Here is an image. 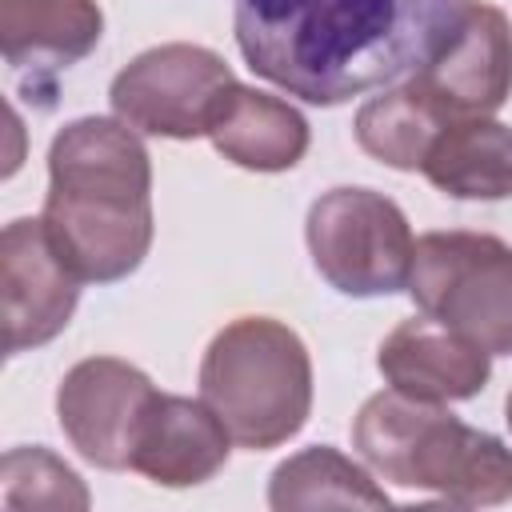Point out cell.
Returning a JSON list of instances; mask_svg holds the SVG:
<instances>
[{"instance_id":"obj_1","label":"cell","mask_w":512,"mask_h":512,"mask_svg":"<svg viewBox=\"0 0 512 512\" xmlns=\"http://www.w3.org/2000/svg\"><path fill=\"white\" fill-rule=\"evenodd\" d=\"M460 8L464 0H232V32L260 80L332 108L424 68Z\"/></svg>"},{"instance_id":"obj_2","label":"cell","mask_w":512,"mask_h":512,"mask_svg":"<svg viewBox=\"0 0 512 512\" xmlns=\"http://www.w3.org/2000/svg\"><path fill=\"white\" fill-rule=\"evenodd\" d=\"M60 260L84 284L132 276L152 248V160L120 116H80L52 136L40 212Z\"/></svg>"},{"instance_id":"obj_3","label":"cell","mask_w":512,"mask_h":512,"mask_svg":"<svg viewBox=\"0 0 512 512\" xmlns=\"http://www.w3.org/2000/svg\"><path fill=\"white\" fill-rule=\"evenodd\" d=\"M352 448L380 480L436 492L460 508L512 500V448L500 436L464 424L444 404L396 388L360 404Z\"/></svg>"},{"instance_id":"obj_4","label":"cell","mask_w":512,"mask_h":512,"mask_svg":"<svg viewBox=\"0 0 512 512\" xmlns=\"http://www.w3.org/2000/svg\"><path fill=\"white\" fill-rule=\"evenodd\" d=\"M200 400L224 420L232 444L268 452L288 444L312 412V356L272 316L224 324L200 360Z\"/></svg>"},{"instance_id":"obj_5","label":"cell","mask_w":512,"mask_h":512,"mask_svg":"<svg viewBox=\"0 0 512 512\" xmlns=\"http://www.w3.org/2000/svg\"><path fill=\"white\" fill-rule=\"evenodd\" d=\"M408 292L424 316L512 356V244L492 232H424L412 252Z\"/></svg>"},{"instance_id":"obj_6","label":"cell","mask_w":512,"mask_h":512,"mask_svg":"<svg viewBox=\"0 0 512 512\" xmlns=\"http://www.w3.org/2000/svg\"><path fill=\"white\" fill-rule=\"evenodd\" d=\"M304 240L316 272L344 296H392L412 276V228L396 200L372 188H328L312 200Z\"/></svg>"},{"instance_id":"obj_7","label":"cell","mask_w":512,"mask_h":512,"mask_svg":"<svg viewBox=\"0 0 512 512\" xmlns=\"http://www.w3.org/2000/svg\"><path fill=\"white\" fill-rule=\"evenodd\" d=\"M232 80L224 56L204 44L172 40L132 56L116 72L108 100L112 112L144 136L196 140L208 136L212 112Z\"/></svg>"},{"instance_id":"obj_8","label":"cell","mask_w":512,"mask_h":512,"mask_svg":"<svg viewBox=\"0 0 512 512\" xmlns=\"http://www.w3.org/2000/svg\"><path fill=\"white\" fill-rule=\"evenodd\" d=\"M152 380L128 360L88 356L56 388V420L68 444L104 472L132 468V440L152 400Z\"/></svg>"},{"instance_id":"obj_9","label":"cell","mask_w":512,"mask_h":512,"mask_svg":"<svg viewBox=\"0 0 512 512\" xmlns=\"http://www.w3.org/2000/svg\"><path fill=\"white\" fill-rule=\"evenodd\" d=\"M80 276L60 260L44 220H12L0 236V296H4V348L20 356L56 340L80 300Z\"/></svg>"},{"instance_id":"obj_10","label":"cell","mask_w":512,"mask_h":512,"mask_svg":"<svg viewBox=\"0 0 512 512\" xmlns=\"http://www.w3.org/2000/svg\"><path fill=\"white\" fill-rule=\"evenodd\" d=\"M412 80L456 120L492 116L512 96V24L496 4L464 0L452 32Z\"/></svg>"},{"instance_id":"obj_11","label":"cell","mask_w":512,"mask_h":512,"mask_svg":"<svg viewBox=\"0 0 512 512\" xmlns=\"http://www.w3.org/2000/svg\"><path fill=\"white\" fill-rule=\"evenodd\" d=\"M376 368L388 388L408 392L416 400L448 404V400H472L484 392L492 376V356L464 340L460 332L436 324L432 316L400 320L376 352Z\"/></svg>"},{"instance_id":"obj_12","label":"cell","mask_w":512,"mask_h":512,"mask_svg":"<svg viewBox=\"0 0 512 512\" xmlns=\"http://www.w3.org/2000/svg\"><path fill=\"white\" fill-rule=\"evenodd\" d=\"M228 452L232 436L204 400L152 392L132 440V472L160 488H192L212 480L228 464Z\"/></svg>"},{"instance_id":"obj_13","label":"cell","mask_w":512,"mask_h":512,"mask_svg":"<svg viewBox=\"0 0 512 512\" xmlns=\"http://www.w3.org/2000/svg\"><path fill=\"white\" fill-rule=\"evenodd\" d=\"M104 36L96 0H0V48L12 72L52 80L80 64Z\"/></svg>"},{"instance_id":"obj_14","label":"cell","mask_w":512,"mask_h":512,"mask_svg":"<svg viewBox=\"0 0 512 512\" xmlns=\"http://www.w3.org/2000/svg\"><path fill=\"white\" fill-rule=\"evenodd\" d=\"M212 148L248 172H288L308 152V120L280 96L232 80L208 124Z\"/></svg>"},{"instance_id":"obj_15","label":"cell","mask_w":512,"mask_h":512,"mask_svg":"<svg viewBox=\"0 0 512 512\" xmlns=\"http://www.w3.org/2000/svg\"><path fill=\"white\" fill-rule=\"evenodd\" d=\"M420 172L452 200H508L512 128L492 116H456L432 140Z\"/></svg>"},{"instance_id":"obj_16","label":"cell","mask_w":512,"mask_h":512,"mask_svg":"<svg viewBox=\"0 0 512 512\" xmlns=\"http://www.w3.org/2000/svg\"><path fill=\"white\" fill-rule=\"evenodd\" d=\"M448 120L452 116L408 76L404 84H392L388 92L360 104L352 132H356V144L372 160L396 172H420L432 140L440 136Z\"/></svg>"},{"instance_id":"obj_17","label":"cell","mask_w":512,"mask_h":512,"mask_svg":"<svg viewBox=\"0 0 512 512\" xmlns=\"http://www.w3.org/2000/svg\"><path fill=\"white\" fill-rule=\"evenodd\" d=\"M268 504L276 512L292 508H388V492L344 452L328 444H312L284 464H276L268 480Z\"/></svg>"},{"instance_id":"obj_18","label":"cell","mask_w":512,"mask_h":512,"mask_svg":"<svg viewBox=\"0 0 512 512\" xmlns=\"http://www.w3.org/2000/svg\"><path fill=\"white\" fill-rule=\"evenodd\" d=\"M8 508H88L84 480L48 448H8L0 464Z\"/></svg>"},{"instance_id":"obj_19","label":"cell","mask_w":512,"mask_h":512,"mask_svg":"<svg viewBox=\"0 0 512 512\" xmlns=\"http://www.w3.org/2000/svg\"><path fill=\"white\" fill-rule=\"evenodd\" d=\"M504 420H508V428H512V392H508V400H504Z\"/></svg>"}]
</instances>
